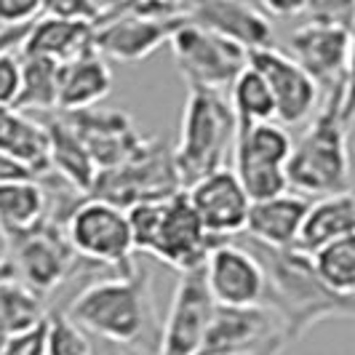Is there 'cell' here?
I'll return each instance as SVG.
<instances>
[{"instance_id":"1","label":"cell","mask_w":355,"mask_h":355,"mask_svg":"<svg viewBox=\"0 0 355 355\" xmlns=\"http://www.w3.org/2000/svg\"><path fill=\"white\" fill-rule=\"evenodd\" d=\"M254 254L262 259L267 275L265 304L281 318L286 342L302 339L313 326L334 318H355V297L331 291L320 281L313 254L297 249H270L243 235Z\"/></svg>"},{"instance_id":"2","label":"cell","mask_w":355,"mask_h":355,"mask_svg":"<svg viewBox=\"0 0 355 355\" xmlns=\"http://www.w3.org/2000/svg\"><path fill=\"white\" fill-rule=\"evenodd\" d=\"M70 315L83 331L99 334L115 345H142L150 334L160 339L153 310L150 272L137 265L128 272L94 281L67 307Z\"/></svg>"},{"instance_id":"3","label":"cell","mask_w":355,"mask_h":355,"mask_svg":"<svg viewBox=\"0 0 355 355\" xmlns=\"http://www.w3.org/2000/svg\"><path fill=\"white\" fill-rule=\"evenodd\" d=\"M125 211L137 251L155 257L177 272L203 267L209 251L219 243L203 227L187 190H179L177 196L163 200H144Z\"/></svg>"},{"instance_id":"4","label":"cell","mask_w":355,"mask_h":355,"mask_svg":"<svg viewBox=\"0 0 355 355\" xmlns=\"http://www.w3.org/2000/svg\"><path fill=\"white\" fill-rule=\"evenodd\" d=\"M350 125L342 118V96L323 99L318 115L294 142L286 163L288 187L304 198L345 193L350 184Z\"/></svg>"},{"instance_id":"5","label":"cell","mask_w":355,"mask_h":355,"mask_svg":"<svg viewBox=\"0 0 355 355\" xmlns=\"http://www.w3.org/2000/svg\"><path fill=\"white\" fill-rule=\"evenodd\" d=\"M238 123L230 99L222 91L187 86V102L179 123V142L174 163L182 184L190 187L198 179L225 168L235 150Z\"/></svg>"},{"instance_id":"6","label":"cell","mask_w":355,"mask_h":355,"mask_svg":"<svg viewBox=\"0 0 355 355\" xmlns=\"http://www.w3.org/2000/svg\"><path fill=\"white\" fill-rule=\"evenodd\" d=\"M64 232L78 257L94 265L112 267L115 272L134 270V235L123 206H115L105 198H78L75 206L64 214Z\"/></svg>"},{"instance_id":"7","label":"cell","mask_w":355,"mask_h":355,"mask_svg":"<svg viewBox=\"0 0 355 355\" xmlns=\"http://www.w3.org/2000/svg\"><path fill=\"white\" fill-rule=\"evenodd\" d=\"M179 190H184V184L174 163V150H168L155 137H147V142L131 158L118 163L115 168L99 171L91 196L131 209L144 200L177 196Z\"/></svg>"},{"instance_id":"8","label":"cell","mask_w":355,"mask_h":355,"mask_svg":"<svg viewBox=\"0 0 355 355\" xmlns=\"http://www.w3.org/2000/svg\"><path fill=\"white\" fill-rule=\"evenodd\" d=\"M291 147L294 139L278 121H267L238 131L232 150V168L243 182L251 200H265L291 190L286 174Z\"/></svg>"},{"instance_id":"9","label":"cell","mask_w":355,"mask_h":355,"mask_svg":"<svg viewBox=\"0 0 355 355\" xmlns=\"http://www.w3.org/2000/svg\"><path fill=\"white\" fill-rule=\"evenodd\" d=\"M168 46L187 86L225 91L249 67V51L243 46L193 21H184Z\"/></svg>"},{"instance_id":"10","label":"cell","mask_w":355,"mask_h":355,"mask_svg":"<svg viewBox=\"0 0 355 355\" xmlns=\"http://www.w3.org/2000/svg\"><path fill=\"white\" fill-rule=\"evenodd\" d=\"M14 251V272L27 286H33L37 294L49 297L67 281L75 267L78 254L72 249L64 225L56 219H46L40 227L21 232L11 238Z\"/></svg>"},{"instance_id":"11","label":"cell","mask_w":355,"mask_h":355,"mask_svg":"<svg viewBox=\"0 0 355 355\" xmlns=\"http://www.w3.org/2000/svg\"><path fill=\"white\" fill-rule=\"evenodd\" d=\"M347 49H350L347 21L313 17L288 35V53L318 83L326 99L345 94Z\"/></svg>"},{"instance_id":"12","label":"cell","mask_w":355,"mask_h":355,"mask_svg":"<svg viewBox=\"0 0 355 355\" xmlns=\"http://www.w3.org/2000/svg\"><path fill=\"white\" fill-rule=\"evenodd\" d=\"M216 300L206 281V270L193 267L179 272L168 315L160 326L158 355H196L214 318Z\"/></svg>"},{"instance_id":"13","label":"cell","mask_w":355,"mask_h":355,"mask_svg":"<svg viewBox=\"0 0 355 355\" xmlns=\"http://www.w3.org/2000/svg\"><path fill=\"white\" fill-rule=\"evenodd\" d=\"M206 281L216 304L225 307H254L267 300V275L262 259L238 235L219 241L206 257Z\"/></svg>"},{"instance_id":"14","label":"cell","mask_w":355,"mask_h":355,"mask_svg":"<svg viewBox=\"0 0 355 355\" xmlns=\"http://www.w3.org/2000/svg\"><path fill=\"white\" fill-rule=\"evenodd\" d=\"M249 64L265 78L267 89L275 99V121L284 125H300L315 115L323 105L320 86L302 70L291 53L278 51L275 46L249 51Z\"/></svg>"},{"instance_id":"15","label":"cell","mask_w":355,"mask_h":355,"mask_svg":"<svg viewBox=\"0 0 355 355\" xmlns=\"http://www.w3.org/2000/svg\"><path fill=\"white\" fill-rule=\"evenodd\" d=\"M278 339L286 342L284 326L267 304H254V307L216 304L206 337L196 355H259Z\"/></svg>"},{"instance_id":"16","label":"cell","mask_w":355,"mask_h":355,"mask_svg":"<svg viewBox=\"0 0 355 355\" xmlns=\"http://www.w3.org/2000/svg\"><path fill=\"white\" fill-rule=\"evenodd\" d=\"M187 19L155 17L128 8L118 17L96 21V51L105 59H115L123 64H137L158 51L160 46L171 43V37Z\"/></svg>"},{"instance_id":"17","label":"cell","mask_w":355,"mask_h":355,"mask_svg":"<svg viewBox=\"0 0 355 355\" xmlns=\"http://www.w3.org/2000/svg\"><path fill=\"white\" fill-rule=\"evenodd\" d=\"M184 190H187L190 203L200 216L203 227L211 232L216 241H230V238L243 235L254 200L246 193L243 182L238 179L235 168L230 166L216 168Z\"/></svg>"},{"instance_id":"18","label":"cell","mask_w":355,"mask_h":355,"mask_svg":"<svg viewBox=\"0 0 355 355\" xmlns=\"http://www.w3.org/2000/svg\"><path fill=\"white\" fill-rule=\"evenodd\" d=\"M72 128L80 134L83 144L89 147L91 158L96 163L99 171L115 168L118 163L131 158L147 137L139 134V128L134 125V118L123 110H112V107H89V110H75L64 112Z\"/></svg>"},{"instance_id":"19","label":"cell","mask_w":355,"mask_h":355,"mask_svg":"<svg viewBox=\"0 0 355 355\" xmlns=\"http://www.w3.org/2000/svg\"><path fill=\"white\" fill-rule=\"evenodd\" d=\"M184 19L243 46L246 51L272 46L270 19L246 0H184Z\"/></svg>"},{"instance_id":"20","label":"cell","mask_w":355,"mask_h":355,"mask_svg":"<svg viewBox=\"0 0 355 355\" xmlns=\"http://www.w3.org/2000/svg\"><path fill=\"white\" fill-rule=\"evenodd\" d=\"M89 51H96V21L89 19H62L43 14L27 30L19 53L49 56L64 64Z\"/></svg>"},{"instance_id":"21","label":"cell","mask_w":355,"mask_h":355,"mask_svg":"<svg viewBox=\"0 0 355 355\" xmlns=\"http://www.w3.org/2000/svg\"><path fill=\"white\" fill-rule=\"evenodd\" d=\"M307 209H310V200L300 193H284L265 200H254L243 235L270 249H291L300 243Z\"/></svg>"},{"instance_id":"22","label":"cell","mask_w":355,"mask_h":355,"mask_svg":"<svg viewBox=\"0 0 355 355\" xmlns=\"http://www.w3.org/2000/svg\"><path fill=\"white\" fill-rule=\"evenodd\" d=\"M49 131V163H51V174L62 179L78 198H89L99 168L91 158L89 147L83 144L80 134L72 128L67 115H51L46 121Z\"/></svg>"},{"instance_id":"23","label":"cell","mask_w":355,"mask_h":355,"mask_svg":"<svg viewBox=\"0 0 355 355\" xmlns=\"http://www.w3.org/2000/svg\"><path fill=\"white\" fill-rule=\"evenodd\" d=\"M112 91V70L99 51H89L59 67V110L96 107Z\"/></svg>"},{"instance_id":"24","label":"cell","mask_w":355,"mask_h":355,"mask_svg":"<svg viewBox=\"0 0 355 355\" xmlns=\"http://www.w3.org/2000/svg\"><path fill=\"white\" fill-rule=\"evenodd\" d=\"M347 235H355V193L350 190L315 198L310 203L297 249L315 254L318 249Z\"/></svg>"},{"instance_id":"25","label":"cell","mask_w":355,"mask_h":355,"mask_svg":"<svg viewBox=\"0 0 355 355\" xmlns=\"http://www.w3.org/2000/svg\"><path fill=\"white\" fill-rule=\"evenodd\" d=\"M0 150L21 160L37 179L51 174L46 123L33 121L24 110L0 107Z\"/></svg>"},{"instance_id":"26","label":"cell","mask_w":355,"mask_h":355,"mask_svg":"<svg viewBox=\"0 0 355 355\" xmlns=\"http://www.w3.org/2000/svg\"><path fill=\"white\" fill-rule=\"evenodd\" d=\"M51 216V203L40 179H19L0 184V225L8 238L40 227Z\"/></svg>"},{"instance_id":"27","label":"cell","mask_w":355,"mask_h":355,"mask_svg":"<svg viewBox=\"0 0 355 355\" xmlns=\"http://www.w3.org/2000/svg\"><path fill=\"white\" fill-rule=\"evenodd\" d=\"M49 315L51 313H46L43 294H37L33 286L17 278V272L0 278V329L8 337L46 323Z\"/></svg>"},{"instance_id":"28","label":"cell","mask_w":355,"mask_h":355,"mask_svg":"<svg viewBox=\"0 0 355 355\" xmlns=\"http://www.w3.org/2000/svg\"><path fill=\"white\" fill-rule=\"evenodd\" d=\"M19 56H21V91L14 107L24 112L59 110V67L62 64L49 56H33V53H19Z\"/></svg>"},{"instance_id":"29","label":"cell","mask_w":355,"mask_h":355,"mask_svg":"<svg viewBox=\"0 0 355 355\" xmlns=\"http://www.w3.org/2000/svg\"><path fill=\"white\" fill-rule=\"evenodd\" d=\"M230 107L235 112V123L238 131L251 128L257 123H267V121H275V99L267 89L265 78L254 67H246L241 72L230 86Z\"/></svg>"},{"instance_id":"30","label":"cell","mask_w":355,"mask_h":355,"mask_svg":"<svg viewBox=\"0 0 355 355\" xmlns=\"http://www.w3.org/2000/svg\"><path fill=\"white\" fill-rule=\"evenodd\" d=\"M313 265L320 281L331 291L355 297V235L339 238L313 254Z\"/></svg>"},{"instance_id":"31","label":"cell","mask_w":355,"mask_h":355,"mask_svg":"<svg viewBox=\"0 0 355 355\" xmlns=\"http://www.w3.org/2000/svg\"><path fill=\"white\" fill-rule=\"evenodd\" d=\"M46 355H94L89 331H83L67 313H51L46 334Z\"/></svg>"},{"instance_id":"32","label":"cell","mask_w":355,"mask_h":355,"mask_svg":"<svg viewBox=\"0 0 355 355\" xmlns=\"http://www.w3.org/2000/svg\"><path fill=\"white\" fill-rule=\"evenodd\" d=\"M43 3L46 0H0V30L30 27L43 17Z\"/></svg>"},{"instance_id":"33","label":"cell","mask_w":355,"mask_h":355,"mask_svg":"<svg viewBox=\"0 0 355 355\" xmlns=\"http://www.w3.org/2000/svg\"><path fill=\"white\" fill-rule=\"evenodd\" d=\"M21 91V56L17 49L0 51V107H14Z\"/></svg>"},{"instance_id":"34","label":"cell","mask_w":355,"mask_h":355,"mask_svg":"<svg viewBox=\"0 0 355 355\" xmlns=\"http://www.w3.org/2000/svg\"><path fill=\"white\" fill-rule=\"evenodd\" d=\"M46 334H49V320L30 331L11 334L0 355H46Z\"/></svg>"},{"instance_id":"35","label":"cell","mask_w":355,"mask_h":355,"mask_svg":"<svg viewBox=\"0 0 355 355\" xmlns=\"http://www.w3.org/2000/svg\"><path fill=\"white\" fill-rule=\"evenodd\" d=\"M350 49H347V72H345V94H342V118L345 123H355V14L350 19Z\"/></svg>"},{"instance_id":"36","label":"cell","mask_w":355,"mask_h":355,"mask_svg":"<svg viewBox=\"0 0 355 355\" xmlns=\"http://www.w3.org/2000/svg\"><path fill=\"white\" fill-rule=\"evenodd\" d=\"M43 14L62 19H89V21H96L94 0H46L43 3Z\"/></svg>"},{"instance_id":"37","label":"cell","mask_w":355,"mask_h":355,"mask_svg":"<svg viewBox=\"0 0 355 355\" xmlns=\"http://www.w3.org/2000/svg\"><path fill=\"white\" fill-rule=\"evenodd\" d=\"M262 8H265L270 17H281V19H291L300 17L310 8V0H259Z\"/></svg>"},{"instance_id":"38","label":"cell","mask_w":355,"mask_h":355,"mask_svg":"<svg viewBox=\"0 0 355 355\" xmlns=\"http://www.w3.org/2000/svg\"><path fill=\"white\" fill-rule=\"evenodd\" d=\"M19 179H37L21 160L11 158L8 153L0 150V184L3 182H19Z\"/></svg>"},{"instance_id":"39","label":"cell","mask_w":355,"mask_h":355,"mask_svg":"<svg viewBox=\"0 0 355 355\" xmlns=\"http://www.w3.org/2000/svg\"><path fill=\"white\" fill-rule=\"evenodd\" d=\"M137 0H94V8H96V21H105L110 17H118L128 11Z\"/></svg>"},{"instance_id":"40","label":"cell","mask_w":355,"mask_h":355,"mask_svg":"<svg viewBox=\"0 0 355 355\" xmlns=\"http://www.w3.org/2000/svg\"><path fill=\"white\" fill-rule=\"evenodd\" d=\"M8 251H11V238H8V232L3 230V225H0V267L8 265Z\"/></svg>"},{"instance_id":"41","label":"cell","mask_w":355,"mask_h":355,"mask_svg":"<svg viewBox=\"0 0 355 355\" xmlns=\"http://www.w3.org/2000/svg\"><path fill=\"white\" fill-rule=\"evenodd\" d=\"M284 347H286V342H284V339H278V342H272L270 347H265L259 355H281V350H284Z\"/></svg>"},{"instance_id":"42","label":"cell","mask_w":355,"mask_h":355,"mask_svg":"<svg viewBox=\"0 0 355 355\" xmlns=\"http://www.w3.org/2000/svg\"><path fill=\"white\" fill-rule=\"evenodd\" d=\"M6 342H8V334L0 329V353H3V347H6Z\"/></svg>"},{"instance_id":"43","label":"cell","mask_w":355,"mask_h":355,"mask_svg":"<svg viewBox=\"0 0 355 355\" xmlns=\"http://www.w3.org/2000/svg\"><path fill=\"white\" fill-rule=\"evenodd\" d=\"M8 272H14V265H11V262H8L6 267H0V278H3V275H8Z\"/></svg>"},{"instance_id":"44","label":"cell","mask_w":355,"mask_h":355,"mask_svg":"<svg viewBox=\"0 0 355 355\" xmlns=\"http://www.w3.org/2000/svg\"><path fill=\"white\" fill-rule=\"evenodd\" d=\"M112 355H121V353H112Z\"/></svg>"},{"instance_id":"45","label":"cell","mask_w":355,"mask_h":355,"mask_svg":"<svg viewBox=\"0 0 355 355\" xmlns=\"http://www.w3.org/2000/svg\"><path fill=\"white\" fill-rule=\"evenodd\" d=\"M179 3H184V0H179Z\"/></svg>"}]
</instances>
